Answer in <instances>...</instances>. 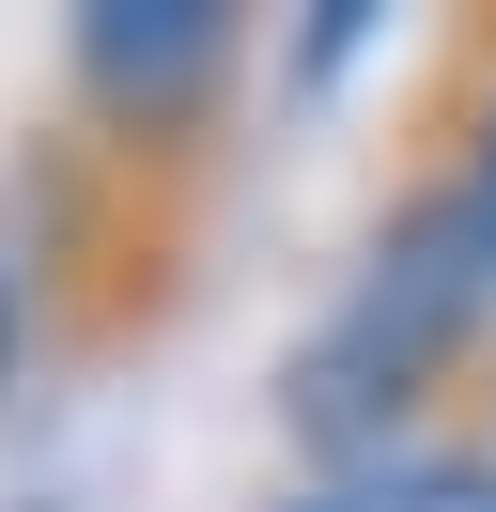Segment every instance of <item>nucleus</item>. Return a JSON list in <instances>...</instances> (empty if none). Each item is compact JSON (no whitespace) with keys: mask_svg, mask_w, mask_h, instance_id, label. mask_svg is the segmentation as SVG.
I'll return each instance as SVG.
<instances>
[{"mask_svg":"<svg viewBox=\"0 0 496 512\" xmlns=\"http://www.w3.org/2000/svg\"><path fill=\"white\" fill-rule=\"evenodd\" d=\"M217 63H233V16L217 0H93L78 16V78L109 109H186Z\"/></svg>","mask_w":496,"mask_h":512,"instance_id":"1","label":"nucleus"},{"mask_svg":"<svg viewBox=\"0 0 496 512\" xmlns=\"http://www.w3.org/2000/svg\"><path fill=\"white\" fill-rule=\"evenodd\" d=\"M295 512H496V481H481V466H419V450H403V466H341L326 497H295Z\"/></svg>","mask_w":496,"mask_h":512,"instance_id":"2","label":"nucleus"},{"mask_svg":"<svg viewBox=\"0 0 496 512\" xmlns=\"http://www.w3.org/2000/svg\"><path fill=\"white\" fill-rule=\"evenodd\" d=\"M465 218H481V249H496V140H481V202H465Z\"/></svg>","mask_w":496,"mask_h":512,"instance_id":"3","label":"nucleus"}]
</instances>
